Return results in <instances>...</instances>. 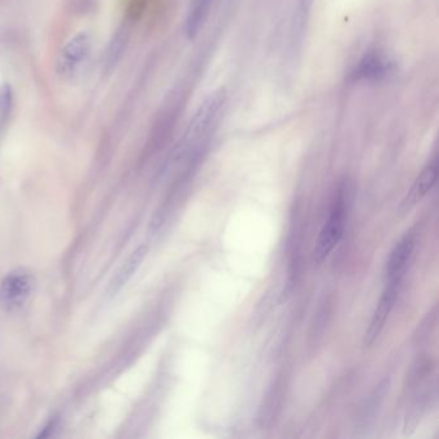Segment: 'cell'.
<instances>
[{"label":"cell","instance_id":"cell-1","mask_svg":"<svg viewBox=\"0 0 439 439\" xmlns=\"http://www.w3.org/2000/svg\"><path fill=\"white\" fill-rule=\"evenodd\" d=\"M223 102L222 94L216 93L204 101L195 116L191 120L187 130L184 133L181 143L175 148L173 160L181 161L182 159L195 155L205 140L206 134L209 133L213 121L216 119V113L219 111Z\"/></svg>","mask_w":439,"mask_h":439},{"label":"cell","instance_id":"cell-2","mask_svg":"<svg viewBox=\"0 0 439 439\" xmlns=\"http://www.w3.org/2000/svg\"><path fill=\"white\" fill-rule=\"evenodd\" d=\"M347 213H348L347 189L342 187L338 191V195L335 196L328 221L323 224L320 236L317 238L313 251L314 262L317 263L323 262L331 254V251L334 250L335 246L340 243L345 228Z\"/></svg>","mask_w":439,"mask_h":439},{"label":"cell","instance_id":"cell-3","mask_svg":"<svg viewBox=\"0 0 439 439\" xmlns=\"http://www.w3.org/2000/svg\"><path fill=\"white\" fill-rule=\"evenodd\" d=\"M91 49V38L88 33L82 31L72 36L58 55L57 74L65 79L74 77L88 60Z\"/></svg>","mask_w":439,"mask_h":439},{"label":"cell","instance_id":"cell-4","mask_svg":"<svg viewBox=\"0 0 439 439\" xmlns=\"http://www.w3.org/2000/svg\"><path fill=\"white\" fill-rule=\"evenodd\" d=\"M396 71V63L382 50H369L358 61L355 70L350 72L349 80L357 82H379L391 77Z\"/></svg>","mask_w":439,"mask_h":439},{"label":"cell","instance_id":"cell-5","mask_svg":"<svg viewBox=\"0 0 439 439\" xmlns=\"http://www.w3.org/2000/svg\"><path fill=\"white\" fill-rule=\"evenodd\" d=\"M401 284H402V281H385L383 294H382L377 308L374 311L369 328L366 330V334H365L363 343H365L366 347H369L377 342V338L380 336L382 331L385 328V323L389 318L394 304L397 301Z\"/></svg>","mask_w":439,"mask_h":439},{"label":"cell","instance_id":"cell-6","mask_svg":"<svg viewBox=\"0 0 439 439\" xmlns=\"http://www.w3.org/2000/svg\"><path fill=\"white\" fill-rule=\"evenodd\" d=\"M34 285V277L23 271L8 274L0 286V303L11 311L21 307L33 293Z\"/></svg>","mask_w":439,"mask_h":439},{"label":"cell","instance_id":"cell-7","mask_svg":"<svg viewBox=\"0 0 439 439\" xmlns=\"http://www.w3.org/2000/svg\"><path fill=\"white\" fill-rule=\"evenodd\" d=\"M437 177H438V160H437V157H434L421 170V173L415 179L411 189H410V191L407 192V195L404 196V200L399 204L398 211L401 214H404V213L413 209L418 202L421 201L434 189V186L437 183Z\"/></svg>","mask_w":439,"mask_h":439},{"label":"cell","instance_id":"cell-8","mask_svg":"<svg viewBox=\"0 0 439 439\" xmlns=\"http://www.w3.org/2000/svg\"><path fill=\"white\" fill-rule=\"evenodd\" d=\"M415 248V236L407 232L391 250L385 265V281H402Z\"/></svg>","mask_w":439,"mask_h":439},{"label":"cell","instance_id":"cell-9","mask_svg":"<svg viewBox=\"0 0 439 439\" xmlns=\"http://www.w3.org/2000/svg\"><path fill=\"white\" fill-rule=\"evenodd\" d=\"M146 252L147 248L145 245H142L138 249H135V250L133 251L132 255L126 260L124 265L120 268L119 272L113 277L111 284H110L109 294H110L111 296L118 293L120 289L126 285V282L129 281V279L132 277L133 273L137 271V268L140 267L142 260L146 257Z\"/></svg>","mask_w":439,"mask_h":439},{"label":"cell","instance_id":"cell-10","mask_svg":"<svg viewBox=\"0 0 439 439\" xmlns=\"http://www.w3.org/2000/svg\"><path fill=\"white\" fill-rule=\"evenodd\" d=\"M211 1L213 0H192L191 1V7H189L187 20H186V33L189 38H194L201 28L209 13Z\"/></svg>","mask_w":439,"mask_h":439},{"label":"cell","instance_id":"cell-11","mask_svg":"<svg viewBox=\"0 0 439 439\" xmlns=\"http://www.w3.org/2000/svg\"><path fill=\"white\" fill-rule=\"evenodd\" d=\"M13 104V93L8 84L0 85V126L8 119Z\"/></svg>","mask_w":439,"mask_h":439},{"label":"cell","instance_id":"cell-12","mask_svg":"<svg viewBox=\"0 0 439 439\" xmlns=\"http://www.w3.org/2000/svg\"><path fill=\"white\" fill-rule=\"evenodd\" d=\"M57 424V418H55L53 420H50L47 426L43 429V432L38 435V438H45V437H48L50 435V433H52V429H55L56 428Z\"/></svg>","mask_w":439,"mask_h":439},{"label":"cell","instance_id":"cell-13","mask_svg":"<svg viewBox=\"0 0 439 439\" xmlns=\"http://www.w3.org/2000/svg\"><path fill=\"white\" fill-rule=\"evenodd\" d=\"M312 4V0H300V13L304 14Z\"/></svg>","mask_w":439,"mask_h":439}]
</instances>
